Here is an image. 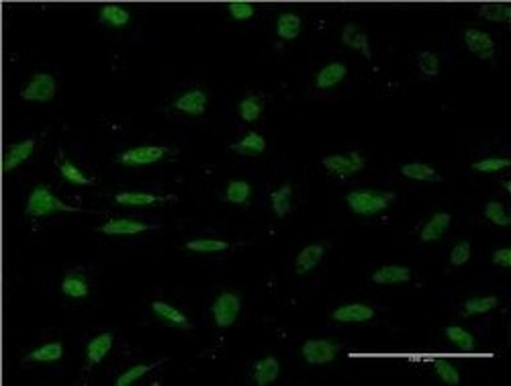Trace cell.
Instances as JSON below:
<instances>
[{
	"label": "cell",
	"mask_w": 511,
	"mask_h": 386,
	"mask_svg": "<svg viewBox=\"0 0 511 386\" xmlns=\"http://www.w3.org/2000/svg\"><path fill=\"white\" fill-rule=\"evenodd\" d=\"M395 199H397L395 192L372 190V188L352 190L350 194H346L348 207L356 215H362V217H370V215H378V212L387 211L395 203Z\"/></svg>",
	"instance_id": "cell-1"
},
{
	"label": "cell",
	"mask_w": 511,
	"mask_h": 386,
	"mask_svg": "<svg viewBox=\"0 0 511 386\" xmlns=\"http://www.w3.org/2000/svg\"><path fill=\"white\" fill-rule=\"evenodd\" d=\"M25 212L29 217H47V215H53V212H78V209H74L70 205H66L64 201H60L49 190V186L37 184L35 188L31 190L29 199H27Z\"/></svg>",
	"instance_id": "cell-2"
},
{
	"label": "cell",
	"mask_w": 511,
	"mask_h": 386,
	"mask_svg": "<svg viewBox=\"0 0 511 386\" xmlns=\"http://www.w3.org/2000/svg\"><path fill=\"white\" fill-rule=\"evenodd\" d=\"M324 168L329 174H333L340 180L352 178L354 174L362 172L366 166V160L358 153V151H350V153H335V156H326L321 160Z\"/></svg>",
	"instance_id": "cell-3"
},
{
	"label": "cell",
	"mask_w": 511,
	"mask_h": 386,
	"mask_svg": "<svg viewBox=\"0 0 511 386\" xmlns=\"http://www.w3.org/2000/svg\"><path fill=\"white\" fill-rule=\"evenodd\" d=\"M58 90L56 78L51 74H33V78L29 80V84L21 90V99L27 103H49L53 101Z\"/></svg>",
	"instance_id": "cell-4"
},
{
	"label": "cell",
	"mask_w": 511,
	"mask_h": 386,
	"mask_svg": "<svg viewBox=\"0 0 511 386\" xmlns=\"http://www.w3.org/2000/svg\"><path fill=\"white\" fill-rule=\"evenodd\" d=\"M340 350L342 346L331 339H307L301 348V353L307 364L324 366V364H331L337 358Z\"/></svg>",
	"instance_id": "cell-5"
},
{
	"label": "cell",
	"mask_w": 511,
	"mask_h": 386,
	"mask_svg": "<svg viewBox=\"0 0 511 386\" xmlns=\"http://www.w3.org/2000/svg\"><path fill=\"white\" fill-rule=\"evenodd\" d=\"M170 149L164 147V145H140V147H133V149H127L123 153H119V164L123 166H131V168H137V166H149V164H156L160 162L164 156H168Z\"/></svg>",
	"instance_id": "cell-6"
},
{
	"label": "cell",
	"mask_w": 511,
	"mask_h": 386,
	"mask_svg": "<svg viewBox=\"0 0 511 386\" xmlns=\"http://www.w3.org/2000/svg\"><path fill=\"white\" fill-rule=\"evenodd\" d=\"M211 311H213L215 323H217L219 327H223V329H227V327H231V325L235 323V319L240 317V311H242V299H240V294H235V292H221L219 296L215 299Z\"/></svg>",
	"instance_id": "cell-7"
},
{
	"label": "cell",
	"mask_w": 511,
	"mask_h": 386,
	"mask_svg": "<svg viewBox=\"0 0 511 386\" xmlns=\"http://www.w3.org/2000/svg\"><path fill=\"white\" fill-rule=\"evenodd\" d=\"M464 43L467 47L480 60H493L495 58V41L493 37L480 29H467L464 31Z\"/></svg>",
	"instance_id": "cell-8"
},
{
	"label": "cell",
	"mask_w": 511,
	"mask_h": 386,
	"mask_svg": "<svg viewBox=\"0 0 511 386\" xmlns=\"http://www.w3.org/2000/svg\"><path fill=\"white\" fill-rule=\"evenodd\" d=\"M207 103H209V96L205 90H199V88H192L188 92L181 94L172 106L176 110H181L184 115H190V117H199L207 110Z\"/></svg>",
	"instance_id": "cell-9"
},
{
	"label": "cell",
	"mask_w": 511,
	"mask_h": 386,
	"mask_svg": "<svg viewBox=\"0 0 511 386\" xmlns=\"http://www.w3.org/2000/svg\"><path fill=\"white\" fill-rule=\"evenodd\" d=\"M331 319L337 323H366V321L374 319V309L368 305H362V303L342 305L331 313Z\"/></svg>",
	"instance_id": "cell-10"
},
{
	"label": "cell",
	"mask_w": 511,
	"mask_h": 386,
	"mask_svg": "<svg viewBox=\"0 0 511 386\" xmlns=\"http://www.w3.org/2000/svg\"><path fill=\"white\" fill-rule=\"evenodd\" d=\"M151 311L160 321H164L170 327H178V329H186V331L192 327L188 317L184 315L181 309H176V307H172V305H168L164 301H153L151 303Z\"/></svg>",
	"instance_id": "cell-11"
},
{
	"label": "cell",
	"mask_w": 511,
	"mask_h": 386,
	"mask_svg": "<svg viewBox=\"0 0 511 386\" xmlns=\"http://www.w3.org/2000/svg\"><path fill=\"white\" fill-rule=\"evenodd\" d=\"M33 149H35V140H25L15 143V145H10V149H8L6 156H4V164H2L4 172H12V170H17L21 164H25V162L31 158Z\"/></svg>",
	"instance_id": "cell-12"
},
{
	"label": "cell",
	"mask_w": 511,
	"mask_h": 386,
	"mask_svg": "<svg viewBox=\"0 0 511 386\" xmlns=\"http://www.w3.org/2000/svg\"><path fill=\"white\" fill-rule=\"evenodd\" d=\"M450 223H452L450 212H446V211L434 212V215H432V219H430V221L424 225V229H421V233H419V240H421L424 244L438 242V240H442V235L448 231Z\"/></svg>",
	"instance_id": "cell-13"
},
{
	"label": "cell",
	"mask_w": 511,
	"mask_h": 386,
	"mask_svg": "<svg viewBox=\"0 0 511 386\" xmlns=\"http://www.w3.org/2000/svg\"><path fill=\"white\" fill-rule=\"evenodd\" d=\"M324 253H326V247L321 244H311V246L303 247L296 255V262H294V272L299 276L311 272L313 268H317V264L324 260Z\"/></svg>",
	"instance_id": "cell-14"
},
{
	"label": "cell",
	"mask_w": 511,
	"mask_h": 386,
	"mask_svg": "<svg viewBox=\"0 0 511 386\" xmlns=\"http://www.w3.org/2000/svg\"><path fill=\"white\" fill-rule=\"evenodd\" d=\"M149 229V225L142 223V221H133V219H112L109 223H105L103 227H99L101 233L105 235H137Z\"/></svg>",
	"instance_id": "cell-15"
},
{
	"label": "cell",
	"mask_w": 511,
	"mask_h": 386,
	"mask_svg": "<svg viewBox=\"0 0 511 386\" xmlns=\"http://www.w3.org/2000/svg\"><path fill=\"white\" fill-rule=\"evenodd\" d=\"M342 43L348 45V47H352V49H356V51H360L366 60H372V51H370L368 35H366L358 25L348 23V25L344 27V31H342Z\"/></svg>",
	"instance_id": "cell-16"
},
{
	"label": "cell",
	"mask_w": 511,
	"mask_h": 386,
	"mask_svg": "<svg viewBox=\"0 0 511 386\" xmlns=\"http://www.w3.org/2000/svg\"><path fill=\"white\" fill-rule=\"evenodd\" d=\"M346 76H348L346 64L333 62V64H328V66H324L321 70L317 72V76H315V86H317L319 90H329V88L337 86Z\"/></svg>",
	"instance_id": "cell-17"
},
{
	"label": "cell",
	"mask_w": 511,
	"mask_h": 386,
	"mask_svg": "<svg viewBox=\"0 0 511 386\" xmlns=\"http://www.w3.org/2000/svg\"><path fill=\"white\" fill-rule=\"evenodd\" d=\"M112 342H115L112 333H101V335L92 337L88 342V346H86V362H88V366L101 364L107 358L110 348H112Z\"/></svg>",
	"instance_id": "cell-18"
},
{
	"label": "cell",
	"mask_w": 511,
	"mask_h": 386,
	"mask_svg": "<svg viewBox=\"0 0 511 386\" xmlns=\"http://www.w3.org/2000/svg\"><path fill=\"white\" fill-rule=\"evenodd\" d=\"M280 374V364L274 355H266L254 366V383L258 386L272 385Z\"/></svg>",
	"instance_id": "cell-19"
},
{
	"label": "cell",
	"mask_w": 511,
	"mask_h": 386,
	"mask_svg": "<svg viewBox=\"0 0 511 386\" xmlns=\"http://www.w3.org/2000/svg\"><path fill=\"white\" fill-rule=\"evenodd\" d=\"M409 280H411V270L407 266H383L372 274L374 284H405Z\"/></svg>",
	"instance_id": "cell-20"
},
{
	"label": "cell",
	"mask_w": 511,
	"mask_h": 386,
	"mask_svg": "<svg viewBox=\"0 0 511 386\" xmlns=\"http://www.w3.org/2000/svg\"><path fill=\"white\" fill-rule=\"evenodd\" d=\"M231 149L235 151V153H240V156H246V158H254V156H260V153H264V149H266V140L260 135V133H255V131H250V133H246L244 137L240 141H235L233 145H231Z\"/></svg>",
	"instance_id": "cell-21"
},
{
	"label": "cell",
	"mask_w": 511,
	"mask_h": 386,
	"mask_svg": "<svg viewBox=\"0 0 511 386\" xmlns=\"http://www.w3.org/2000/svg\"><path fill=\"white\" fill-rule=\"evenodd\" d=\"M252 199V186L250 182L246 180H231L225 188V196L223 201L225 203H231V205H248Z\"/></svg>",
	"instance_id": "cell-22"
},
{
	"label": "cell",
	"mask_w": 511,
	"mask_h": 386,
	"mask_svg": "<svg viewBox=\"0 0 511 386\" xmlns=\"http://www.w3.org/2000/svg\"><path fill=\"white\" fill-rule=\"evenodd\" d=\"M99 19L103 25H109L112 29H119V27H125L129 21H131V15L119 6V4H105L99 12Z\"/></svg>",
	"instance_id": "cell-23"
},
{
	"label": "cell",
	"mask_w": 511,
	"mask_h": 386,
	"mask_svg": "<svg viewBox=\"0 0 511 386\" xmlns=\"http://www.w3.org/2000/svg\"><path fill=\"white\" fill-rule=\"evenodd\" d=\"M301 27H303V21L299 15L294 12H283L278 19H276V33L280 39L285 41H292L296 39L301 33Z\"/></svg>",
	"instance_id": "cell-24"
},
{
	"label": "cell",
	"mask_w": 511,
	"mask_h": 386,
	"mask_svg": "<svg viewBox=\"0 0 511 386\" xmlns=\"http://www.w3.org/2000/svg\"><path fill=\"white\" fill-rule=\"evenodd\" d=\"M270 203H272V211L278 219H285L292 209V186L291 184H283L280 188H276L270 194Z\"/></svg>",
	"instance_id": "cell-25"
},
{
	"label": "cell",
	"mask_w": 511,
	"mask_h": 386,
	"mask_svg": "<svg viewBox=\"0 0 511 386\" xmlns=\"http://www.w3.org/2000/svg\"><path fill=\"white\" fill-rule=\"evenodd\" d=\"M164 199L151 194V192H119L115 196V203L117 205H123V207H151L156 203H162Z\"/></svg>",
	"instance_id": "cell-26"
},
{
	"label": "cell",
	"mask_w": 511,
	"mask_h": 386,
	"mask_svg": "<svg viewBox=\"0 0 511 386\" xmlns=\"http://www.w3.org/2000/svg\"><path fill=\"white\" fill-rule=\"evenodd\" d=\"M64 355V346L60 342H49L37 350L29 351L27 353V360L29 362H43V364H53V362H60Z\"/></svg>",
	"instance_id": "cell-27"
},
{
	"label": "cell",
	"mask_w": 511,
	"mask_h": 386,
	"mask_svg": "<svg viewBox=\"0 0 511 386\" xmlns=\"http://www.w3.org/2000/svg\"><path fill=\"white\" fill-rule=\"evenodd\" d=\"M478 15L493 23H510L511 6L505 2H487L478 6Z\"/></svg>",
	"instance_id": "cell-28"
},
{
	"label": "cell",
	"mask_w": 511,
	"mask_h": 386,
	"mask_svg": "<svg viewBox=\"0 0 511 386\" xmlns=\"http://www.w3.org/2000/svg\"><path fill=\"white\" fill-rule=\"evenodd\" d=\"M499 305V299L497 296H473L469 301H464V317L473 315H485V313H491L493 309H497Z\"/></svg>",
	"instance_id": "cell-29"
},
{
	"label": "cell",
	"mask_w": 511,
	"mask_h": 386,
	"mask_svg": "<svg viewBox=\"0 0 511 386\" xmlns=\"http://www.w3.org/2000/svg\"><path fill=\"white\" fill-rule=\"evenodd\" d=\"M401 174L405 178H411V180H419V182H434V180H439L438 172L424 164V162H411V164H405L401 166Z\"/></svg>",
	"instance_id": "cell-30"
},
{
	"label": "cell",
	"mask_w": 511,
	"mask_h": 386,
	"mask_svg": "<svg viewBox=\"0 0 511 386\" xmlns=\"http://www.w3.org/2000/svg\"><path fill=\"white\" fill-rule=\"evenodd\" d=\"M446 337L458 348L460 351H475V335L469 333L467 329L458 327V325H450L446 327Z\"/></svg>",
	"instance_id": "cell-31"
},
{
	"label": "cell",
	"mask_w": 511,
	"mask_h": 386,
	"mask_svg": "<svg viewBox=\"0 0 511 386\" xmlns=\"http://www.w3.org/2000/svg\"><path fill=\"white\" fill-rule=\"evenodd\" d=\"M62 292L70 299H86L88 296V282L82 274H68L62 280Z\"/></svg>",
	"instance_id": "cell-32"
},
{
	"label": "cell",
	"mask_w": 511,
	"mask_h": 386,
	"mask_svg": "<svg viewBox=\"0 0 511 386\" xmlns=\"http://www.w3.org/2000/svg\"><path fill=\"white\" fill-rule=\"evenodd\" d=\"M240 117L246 121V123H254L260 119V115H262V110H264V103H262V99L260 96H255V94H250V96H246L242 103H240Z\"/></svg>",
	"instance_id": "cell-33"
},
{
	"label": "cell",
	"mask_w": 511,
	"mask_h": 386,
	"mask_svg": "<svg viewBox=\"0 0 511 386\" xmlns=\"http://www.w3.org/2000/svg\"><path fill=\"white\" fill-rule=\"evenodd\" d=\"M227 247L229 244L223 240H192L186 244V249L194 253H219V251H225Z\"/></svg>",
	"instance_id": "cell-34"
},
{
	"label": "cell",
	"mask_w": 511,
	"mask_h": 386,
	"mask_svg": "<svg viewBox=\"0 0 511 386\" xmlns=\"http://www.w3.org/2000/svg\"><path fill=\"white\" fill-rule=\"evenodd\" d=\"M60 174H62V178H64L66 182L76 184V186H90V184L94 182L92 178H88V176L84 174L80 168H76L72 162H62V164H60Z\"/></svg>",
	"instance_id": "cell-35"
},
{
	"label": "cell",
	"mask_w": 511,
	"mask_h": 386,
	"mask_svg": "<svg viewBox=\"0 0 511 386\" xmlns=\"http://www.w3.org/2000/svg\"><path fill=\"white\" fill-rule=\"evenodd\" d=\"M485 217L497 227H510L511 225V217L505 211V207L497 201H491L485 205Z\"/></svg>",
	"instance_id": "cell-36"
},
{
	"label": "cell",
	"mask_w": 511,
	"mask_h": 386,
	"mask_svg": "<svg viewBox=\"0 0 511 386\" xmlns=\"http://www.w3.org/2000/svg\"><path fill=\"white\" fill-rule=\"evenodd\" d=\"M434 370L438 374V378L446 385L456 386L460 383V372L454 364H450L448 360H436L434 362Z\"/></svg>",
	"instance_id": "cell-37"
},
{
	"label": "cell",
	"mask_w": 511,
	"mask_h": 386,
	"mask_svg": "<svg viewBox=\"0 0 511 386\" xmlns=\"http://www.w3.org/2000/svg\"><path fill=\"white\" fill-rule=\"evenodd\" d=\"M510 160L508 158H487V160H480L473 164V170L480 172V174H495L499 170H505L510 168Z\"/></svg>",
	"instance_id": "cell-38"
},
{
	"label": "cell",
	"mask_w": 511,
	"mask_h": 386,
	"mask_svg": "<svg viewBox=\"0 0 511 386\" xmlns=\"http://www.w3.org/2000/svg\"><path fill=\"white\" fill-rule=\"evenodd\" d=\"M417 66H419V72H421L424 76L434 78V76H438L439 74L438 56L432 53V51H419V53H417Z\"/></svg>",
	"instance_id": "cell-39"
},
{
	"label": "cell",
	"mask_w": 511,
	"mask_h": 386,
	"mask_svg": "<svg viewBox=\"0 0 511 386\" xmlns=\"http://www.w3.org/2000/svg\"><path fill=\"white\" fill-rule=\"evenodd\" d=\"M156 368V364H140V366H133V368H129L127 372H123L119 378H117V386H129L133 385V383H137L142 376H146L147 372H151Z\"/></svg>",
	"instance_id": "cell-40"
},
{
	"label": "cell",
	"mask_w": 511,
	"mask_h": 386,
	"mask_svg": "<svg viewBox=\"0 0 511 386\" xmlns=\"http://www.w3.org/2000/svg\"><path fill=\"white\" fill-rule=\"evenodd\" d=\"M227 10L231 15V19L235 21H250L254 17V4L252 2H244V0H233L227 4Z\"/></svg>",
	"instance_id": "cell-41"
},
{
	"label": "cell",
	"mask_w": 511,
	"mask_h": 386,
	"mask_svg": "<svg viewBox=\"0 0 511 386\" xmlns=\"http://www.w3.org/2000/svg\"><path fill=\"white\" fill-rule=\"evenodd\" d=\"M469 260H471V244L469 242H458L456 246L452 247L450 264L458 268V266H464Z\"/></svg>",
	"instance_id": "cell-42"
},
{
	"label": "cell",
	"mask_w": 511,
	"mask_h": 386,
	"mask_svg": "<svg viewBox=\"0 0 511 386\" xmlns=\"http://www.w3.org/2000/svg\"><path fill=\"white\" fill-rule=\"evenodd\" d=\"M493 264L499 266V268H510L511 266V249L503 247V249H497L493 251Z\"/></svg>",
	"instance_id": "cell-43"
}]
</instances>
